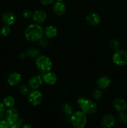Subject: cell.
Segmentation results:
<instances>
[{
  "instance_id": "obj_33",
  "label": "cell",
  "mask_w": 127,
  "mask_h": 128,
  "mask_svg": "<svg viewBox=\"0 0 127 128\" xmlns=\"http://www.w3.org/2000/svg\"><path fill=\"white\" fill-rule=\"evenodd\" d=\"M26 56H27V55H26V52H21V53L19 54V58L20 59H21V60H24V59H25L26 58Z\"/></svg>"
},
{
  "instance_id": "obj_14",
  "label": "cell",
  "mask_w": 127,
  "mask_h": 128,
  "mask_svg": "<svg viewBox=\"0 0 127 128\" xmlns=\"http://www.w3.org/2000/svg\"><path fill=\"white\" fill-rule=\"evenodd\" d=\"M2 20L5 24L10 26L16 21V16L11 11H6L2 14Z\"/></svg>"
},
{
  "instance_id": "obj_3",
  "label": "cell",
  "mask_w": 127,
  "mask_h": 128,
  "mask_svg": "<svg viewBox=\"0 0 127 128\" xmlns=\"http://www.w3.org/2000/svg\"><path fill=\"white\" fill-rule=\"evenodd\" d=\"M35 63L37 68L43 73L51 71L52 68V61L46 55H39L37 56L35 61Z\"/></svg>"
},
{
  "instance_id": "obj_19",
  "label": "cell",
  "mask_w": 127,
  "mask_h": 128,
  "mask_svg": "<svg viewBox=\"0 0 127 128\" xmlns=\"http://www.w3.org/2000/svg\"><path fill=\"white\" fill-rule=\"evenodd\" d=\"M26 52L27 56L33 58L37 57L39 56V50L37 48L31 46V47L28 48L26 50V52Z\"/></svg>"
},
{
  "instance_id": "obj_9",
  "label": "cell",
  "mask_w": 127,
  "mask_h": 128,
  "mask_svg": "<svg viewBox=\"0 0 127 128\" xmlns=\"http://www.w3.org/2000/svg\"><path fill=\"white\" fill-rule=\"evenodd\" d=\"M112 104L115 110L120 112L125 111L127 108V102L124 99L122 98H115Z\"/></svg>"
},
{
  "instance_id": "obj_1",
  "label": "cell",
  "mask_w": 127,
  "mask_h": 128,
  "mask_svg": "<svg viewBox=\"0 0 127 128\" xmlns=\"http://www.w3.org/2000/svg\"><path fill=\"white\" fill-rule=\"evenodd\" d=\"M24 36L27 41H38L44 36V29L39 24H31L25 30Z\"/></svg>"
},
{
  "instance_id": "obj_37",
  "label": "cell",
  "mask_w": 127,
  "mask_h": 128,
  "mask_svg": "<svg viewBox=\"0 0 127 128\" xmlns=\"http://www.w3.org/2000/svg\"></svg>"
},
{
  "instance_id": "obj_24",
  "label": "cell",
  "mask_w": 127,
  "mask_h": 128,
  "mask_svg": "<svg viewBox=\"0 0 127 128\" xmlns=\"http://www.w3.org/2000/svg\"><path fill=\"white\" fill-rule=\"evenodd\" d=\"M102 96H103V93H102V91L100 89L96 90L93 91V98L95 100L99 101V100H100L102 98Z\"/></svg>"
},
{
  "instance_id": "obj_16",
  "label": "cell",
  "mask_w": 127,
  "mask_h": 128,
  "mask_svg": "<svg viewBox=\"0 0 127 128\" xmlns=\"http://www.w3.org/2000/svg\"><path fill=\"white\" fill-rule=\"evenodd\" d=\"M53 11L57 16H61L65 14L66 11V6L62 1H57L54 4Z\"/></svg>"
},
{
  "instance_id": "obj_22",
  "label": "cell",
  "mask_w": 127,
  "mask_h": 128,
  "mask_svg": "<svg viewBox=\"0 0 127 128\" xmlns=\"http://www.w3.org/2000/svg\"><path fill=\"white\" fill-rule=\"evenodd\" d=\"M109 47L113 51H116L120 49V42L117 39H112L109 41Z\"/></svg>"
},
{
  "instance_id": "obj_35",
  "label": "cell",
  "mask_w": 127,
  "mask_h": 128,
  "mask_svg": "<svg viewBox=\"0 0 127 128\" xmlns=\"http://www.w3.org/2000/svg\"><path fill=\"white\" fill-rule=\"evenodd\" d=\"M57 1H62V0H56Z\"/></svg>"
},
{
  "instance_id": "obj_4",
  "label": "cell",
  "mask_w": 127,
  "mask_h": 128,
  "mask_svg": "<svg viewBox=\"0 0 127 128\" xmlns=\"http://www.w3.org/2000/svg\"><path fill=\"white\" fill-rule=\"evenodd\" d=\"M87 116L82 111L73 112L70 117V121L73 127L75 128H83L87 124Z\"/></svg>"
},
{
  "instance_id": "obj_26",
  "label": "cell",
  "mask_w": 127,
  "mask_h": 128,
  "mask_svg": "<svg viewBox=\"0 0 127 128\" xmlns=\"http://www.w3.org/2000/svg\"><path fill=\"white\" fill-rule=\"evenodd\" d=\"M39 44L40 46L42 48H46L49 45V40L48 38L46 37V36H42L41 39L38 41Z\"/></svg>"
},
{
  "instance_id": "obj_18",
  "label": "cell",
  "mask_w": 127,
  "mask_h": 128,
  "mask_svg": "<svg viewBox=\"0 0 127 128\" xmlns=\"http://www.w3.org/2000/svg\"><path fill=\"white\" fill-rule=\"evenodd\" d=\"M58 33L57 28L53 25H49L44 30V34L48 39H52L56 37Z\"/></svg>"
},
{
  "instance_id": "obj_2",
  "label": "cell",
  "mask_w": 127,
  "mask_h": 128,
  "mask_svg": "<svg viewBox=\"0 0 127 128\" xmlns=\"http://www.w3.org/2000/svg\"><path fill=\"white\" fill-rule=\"evenodd\" d=\"M77 103L80 108L81 111L85 114H94L98 110V106L95 102L83 97L77 99Z\"/></svg>"
},
{
  "instance_id": "obj_8",
  "label": "cell",
  "mask_w": 127,
  "mask_h": 128,
  "mask_svg": "<svg viewBox=\"0 0 127 128\" xmlns=\"http://www.w3.org/2000/svg\"><path fill=\"white\" fill-rule=\"evenodd\" d=\"M32 19L34 21L35 23L40 24L46 21V19H47V14L42 10H36L34 12H32Z\"/></svg>"
},
{
  "instance_id": "obj_23",
  "label": "cell",
  "mask_w": 127,
  "mask_h": 128,
  "mask_svg": "<svg viewBox=\"0 0 127 128\" xmlns=\"http://www.w3.org/2000/svg\"><path fill=\"white\" fill-rule=\"evenodd\" d=\"M10 32H11V28H10L9 26L5 24L4 26H3L1 28V34L2 36H7L9 34Z\"/></svg>"
},
{
  "instance_id": "obj_6",
  "label": "cell",
  "mask_w": 127,
  "mask_h": 128,
  "mask_svg": "<svg viewBox=\"0 0 127 128\" xmlns=\"http://www.w3.org/2000/svg\"><path fill=\"white\" fill-rule=\"evenodd\" d=\"M28 100L32 106H38L42 102L43 96L41 91L37 90H33L28 93Z\"/></svg>"
},
{
  "instance_id": "obj_32",
  "label": "cell",
  "mask_w": 127,
  "mask_h": 128,
  "mask_svg": "<svg viewBox=\"0 0 127 128\" xmlns=\"http://www.w3.org/2000/svg\"><path fill=\"white\" fill-rule=\"evenodd\" d=\"M54 0H40L41 3L44 5H49L54 2Z\"/></svg>"
},
{
  "instance_id": "obj_28",
  "label": "cell",
  "mask_w": 127,
  "mask_h": 128,
  "mask_svg": "<svg viewBox=\"0 0 127 128\" xmlns=\"http://www.w3.org/2000/svg\"><path fill=\"white\" fill-rule=\"evenodd\" d=\"M19 92L22 94H27L29 92V89L27 86L22 84L19 87Z\"/></svg>"
},
{
  "instance_id": "obj_13",
  "label": "cell",
  "mask_w": 127,
  "mask_h": 128,
  "mask_svg": "<svg viewBox=\"0 0 127 128\" xmlns=\"http://www.w3.org/2000/svg\"><path fill=\"white\" fill-rule=\"evenodd\" d=\"M42 79L45 83L49 85H53L56 84L57 81V77L54 72L51 71L45 72L42 76Z\"/></svg>"
},
{
  "instance_id": "obj_10",
  "label": "cell",
  "mask_w": 127,
  "mask_h": 128,
  "mask_svg": "<svg viewBox=\"0 0 127 128\" xmlns=\"http://www.w3.org/2000/svg\"><path fill=\"white\" fill-rule=\"evenodd\" d=\"M85 20L88 24L91 26H97L100 22L101 18L98 14L92 12L87 15Z\"/></svg>"
},
{
  "instance_id": "obj_12",
  "label": "cell",
  "mask_w": 127,
  "mask_h": 128,
  "mask_svg": "<svg viewBox=\"0 0 127 128\" xmlns=\"http://www.w3.org/2000/svg\"><path fill=\"white\" fill-rule=\"evenodd\" d=\"M22 80V76L17 72H13L10 74L7 77V83L10 86H14L20 83Z\"/></svg>"
},
{
  "instance_id": "obj_7",
  "label": "cell",
  "mask_w": 127,
  "mask_h": 128,
  "mask_svg": "<svg viewBox=\"0 0 127 128\" xmlns=\"http://www.w3.org/2000/svg\"><path fill=\"white\" fill-rule=\"evenodd\" d=\"M5 116H6V121L8 122L9 124H11L18 120V111L16 108H10L6 111Z\"/></svg>"
},
{
  "instance_id": "obj_30",
  "label": "cell",
  "mask_w": 127,
  "mask_h": 128,
  "mask_svg": "<svg viewBox=\"0 0 127 128\" xmlns=\"http://www.w3.org/2000/svg\"><path fill=\"white\" fill-rule=\"evenodd\" d=\"M32 12H31L30 10H24V11H23V12H22V16L26 19L32 18Z\"/></svg>"
},
{
  "instance_id": "obj_21",
  "label": "cell",
  "mask_w": 127,
  "mask_h": 128,
  "mask_svg": "<svg viewBox=\"0 0 127 128\" xmlns=\"http://www.w3.org/2000/svg\"><path fill=\"white\" fill-rule=\"evenodd\" d=\"M2 103L6 108H12L15 104V99L14 98L11 96H7L4 98Z\"/></svg>"
},
{
  "instance_id": "obj_15",
  "label": "cell",
  "mask_w": 127,
  "mask_h": 128,
  "mask_svg": "<svg viewBox=\"0 0 127 128\" xmlns=\"http://www.w3.org/2000/svg\"><path fill=\"white\" fill-rule=\"evenodd\" d=\"M111 80L108 76H103L98 78L97 81V86L100 90H105L109 87L111 84Z\"/></svg>"
},
{
  "instance_id": "obj_25",
  "label": "cell",
  "mask_w": 127,
  "mask_h": 128,
  "mask_svg": "<svg viewBox=\"0 0 127 128\" xmlns=\"http://www.w3.org/2000/svg\"><path fill=\"white\" fill-rule=\"evenodd\" d=\"M23 125V121L22 119L19 118L18 120L14 123L9 124V128H21L22 126Z\"/></svg>"
},
{
  "instance_id": "obj_11",
  "label": "cell",
  "mask_w": 127,
  "mask_h": 128,
  "mask_svg": "<svg viewBox=\"0 0 127 128\" xmlns=\"http://www.w3.org/2000/svg\"><path fill=\"white\" fill-rule=\"evenodd\" d=\"M115 124V118L111 114H107L103 116L101 120V125L105 128H110Z\"/></svg>"
},
{
  "instance_id": "obj_29",
  "label": "cell",
  "mask_w": 127,
  "mask_h": 128,
  "mask_svg": "<svg viewBox=\"0 0 127 128\" xmlns=\"http://www.w3.org/2000/svg\"><path fill=\"white\" fill-rule=\"evenodd\" d=\"M6 113V107L2 102H0V119L2 118Z\"/></svg>"
},
{
  "instance_id": "obj_5",
  "label": "cell",
  "mask_w": 127,
  "mask_h": 128,
  "mask_svg": "<svg viewBox=\"0 0 127 128\" xmlns=\"http://www.w3.org/2000/svg\"><path fill=\"white\" fill-rule=\"evenodd\" d=\"M112 60L115 64L118 66H123L127 64V51L120 50L115 51L112 56Z\"/></svg>"
},
{
  "instance_id": "obj_34",
  "label": "cell",
  "mask_w": 127,
  "mask_h": 128,
  "mask_svg": "<svg viewBox=\"0 0 127 128\" xmlns=\"http://www.w3.org/2000/svg\"><path fill=\"white\" fill-rule=\"evenodd\" d=\"M21 128H32V127L29 124H25L22 125Z\"/></svg>"
},
{
  "instance_id": "obj_31",
  "label": "cell",
  "mask_w": 127,
  "mask_h": 128,
  "mask_svg": "<svg viewBox=\"0 0 127 128\" xmlns=\"http://www.w3.org/2000/svg\"><path fill=\"white\" fill-rule=\"evenodd\" d=\"M9 124L6 120H0V128H9Z\"/></svg>"
},
{
  "instance_id": "obj_20",
  "label": "cell",
  "mask_w": 127,
  "mask_h": 128,
  "mask_svg": "<svg viewBox=\"0 0 127 128\" xmlns=\"http://www.w3.org/2000/svg\"><path fill=\"white\" fill-rule=\"evenodd\" d=\"M62 112L64 114L65 116H69L73 114V109L72 106L68 103H64L62 104V108H61Z\"/></svg>"
},
{
  "instance_id": "obj_17",
  "label": "cell",
  "mask_w": 127,
  "mask_h": 128,
  "mask_svg": "<svg viewBox=\"0 0 127 128\" xmlns=\"http://www.w3.org/2000/svg\"><path fill=\"white\" fill-rule=\"evenodd\" d=\"M43 79L39 75L34 76L29 81V85L33 90H37L43 83Z\"/></svg>"
},
{
  "instance_id": "obj_36",
  "label": "cell",
  "mask_w": 127,
  "mask_h": 128,
  "mask_svg": "<svg viewBox=\"0 0 127 128\" xmlns=\"http://www.w3.org/2000/svg\"></svg>"
},
{
  "instance_id": "obj_27",
  "label": "cell",
  "mask_w": 127,
  "mask_h": 128,
  "mask_svg": "<svg viewBox=\"0 0 127 128\" xmlns=\"http://www.w3.org/2000/svg\"><path fill=\"white\" fill-rule=\"evenodd\" d=\"M118 120L122 123H127V113L123 112H120V113L118 115Z\"/></svg>"
}]
</instances>
